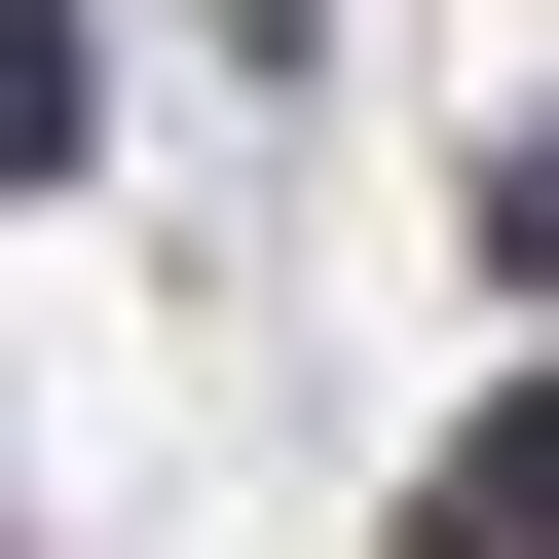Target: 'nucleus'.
<instances>
[{
  "label": "nucleus",
  "instance_id": "obj_1",
  "mask_svg": "<svg viewBox=\"0 0 559 559\" xmlns=\"http://www.w3.org/2000/svg\"><path fill=\"white\" fill-rule=\"evenodd\" d=\"M411 559H559V373H522V411H485V448L411 485Z\"/></svg>",
  "mask_w": 559,
  "mask_h": 559
}]
</instances>
